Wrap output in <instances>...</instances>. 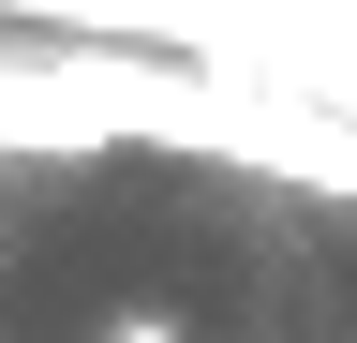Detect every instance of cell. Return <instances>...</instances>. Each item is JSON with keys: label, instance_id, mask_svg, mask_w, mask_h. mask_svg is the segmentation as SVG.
I'll return each mask as SVG.
<instances>
[{"label": "cell", "instance_id": "cell-1", "mask_svg": "<svg viewBox=\"0 0 357 343\" xmlns=\"http://www.w3.org/2000/svg\"><path fill=\"white\" fill-rule=\"evenodd\" d=\"M105 343H194V328H178L164 298H134V314H105Z\"/></svg>", "mask_w": 357, "mask_h": 343}]
</instances>
